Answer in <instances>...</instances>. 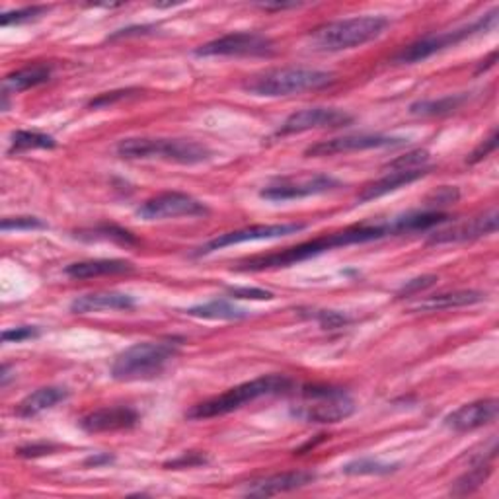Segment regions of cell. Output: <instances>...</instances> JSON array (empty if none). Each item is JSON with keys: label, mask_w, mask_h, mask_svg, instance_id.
Returning <instances> with one entry per match:
<instances>
[{"label": "cell", "mask_w": 499, "mask_h": 499, "mask_svg": "<svg viewBox=\"0 0 499 499\" xmlns=\"http://www.w3.org/2000/svg\"><path fill=\"white\" fill-rule=\"evenodd\" d=\"M299 396L291 416L306 424H340L355 411V400L343 388L304 387Z\"/></svg>", "instance_id": "7"}, {"label": "cell", "mask_w": 499, "mask_h": 499, "mask_svg": "<svg viewBox=\"0 0 499 499\" xmlns=\"http://www.w3.org/2000/svg\"><path fill=\"white\" fill-rule=\"evenodd\" d=\"M139 90L135 88H127V90H115V92H105V94H100V96H96V98H92L88 102V108H108V105H113V104H118V102H123V100H127V98H133V96H137Z\"/></svg>", "instance_id": "33"}, {"label": "cell", "mask_w": 499, "mask_h": 499, "mask_svg": "<svg viewBox=\"0 0 499 499\" xmlns=\"http://www.w3.org/2000/svg\"><path fill=\"white\" fill-rule=\"evenodd\" d=\"M69 398V390L63 387H43L27 395L16 408V414L20 418H35L42 411L51 410Z\"/></svg>", "instance_id": "21"}, {"label": "cell", "mask_w": 499, "mask_h": 499, "mask_svg": "<svg viewBox=\"0 0 499 499\" xmlns=\"http://www.w3.org/2000/svg\"><path fill=\"white\" fill-rule=\"evenodd\" d=\"M497 230V209L492 207L486 213L478 215L474 219H464L460 223L450 225L445 230H437L429 236V244H457L468 242L492 234Z\"/></svg>", "instance_id": "15"}, {"label": "cell", "mask_w": 499, "mask_h": 499, "mask_svg": "<svg viewBox=\"0 0 499 499\" xmlns=\"http://www.w3.org/2000/svg\"><path fill=\"white\" fill-rule=\"evenodd\" d=\"M314 319L319 320L322 324V328H340V326L343 324H348L349 320L345 319L343 314H338V312H332V311H320V312H316L314 314Z\"/></svg>", "instance_id": "40"}, {"label": "cell", "mask_w": 499, "mask_h": 499, "mask_svg": "<svg viewBox=\"0 0 499 499\" xmlns=\"http://www.w3.org/2000/svg\"><path fill=\"white\" fill-rule=\"evenodd\" d=\"M40 335V330L34 328V326H20V328L4 330L3 332V342L4 343H20L26 340H32Z\"/></svg>", "instance_id": "38"}, {"label": "cell", "mask_w": 499, "mask_h": 499, "mask_svg": "<svg viewBox=\"0 0 499 499\" xmlns=\"http://www.w3.org/2000/svg\"><path fill=\"white\" fill-rule=\"evenodd\" d=\"M0 226H3L4 233H8V230H37L45 228L47 225L37 217H8Z\"/></svg>", "instance_id": "35"}, {"label": "cell", "mask_w": 499, "mask_h": 499, "mask_svg": "<svg viewBox=\"0 0 499 499\" xmlns=\"http://www.w3.org/2000/svg\"><path fill=\"white\" fill-rule=\"evenodd\" d=\"M51 74H53V66L51 65H30V66H24V69L6 76V79H4V90L8 94H11V92L18 94V92L35 88V86L50 82Z\"/></svg>", "instance_id": "24"}, {"label": "cell", "mask_w": 499, "mask_h": 499, "mask_svg": "<svg viewBox=\"0 0 499 499\" xmlns=\"http://www.w3.org/2000/svg\"><path fill=\"white\" fill-rule=\"evenodd\" d=\"M188 314L194 319L205 320H244L248 319V312L240 306L228 303L226 299H213L205 304H197L188 309Z\"/></svg>", "instance_id": "25"}, {"label": "cell", "mask_w": 499, "mask_h": 499, "mask_svg": "<svg viewBox=\"0 0 499 499\" xmlns=\"http://www.w3.org/2000/svg\"><path fill=\"white\" fill-rule=\"evenodd\" d=\"M437 283V277L435 275H421L416 277V280L408 281L402 289L398 291V296H411V295H418L421 291L429 289V287H434Z\"/></svg>", "instance_id": "37"}, {"label": "cell", "mask_w": 499, "mask_h": 499, "mask_svg": "<svg viewBox=\"0 0 499 499\" xmlns=\"http://www.w3.org/2000/svg\"><path fill=\"white\" fill-rule=\"evenodd\" d=\"M113 463V457L108 455V453H98V455H92L90 458H86L84 460V464L86 466H94V468H98L102 464H110Z\"/></svg>", "instance_id": "44"}, {"label": "cell", "mask_w": 499, "mask_h": 499, "mask_svg": "<svg viewBox=\"0 0 499 499\" xmlns=\"http://www.w3.org/2000/svg\"><path fill=\"white\" fill-rule=\"evenodd\" d=\"M230 299L238 301H272L273 293L265 289H256V287H230L226 291Z\"/></svg>", "instance_id": "34"}, {"label": "cell", "mask_w": 499, "mask_h": 499, "mask_svg": "<svg viewBox=\"0 0 499 499\" xmlns=\"http://www.w3.org/2000/svg\"><path fill=\"white\" fill-rule=\"evenodd\" d=\"M343 474H349V476H385V474H392L398 470V464H387V463H380V460H374L371 457H365V458H357L353 460V463L345 464L343 468Z\"/></svg>", "instance_id": "30"}, {"label": "cell", "mask_w": 499, "mask_h": 499, "mask_svg": "<svg viewBox=\"0 0 499 499\" xmlns=\"http://www.w3.org/2000/svg\"><path fill=\"white\" fill-rule=\"evenodd\" d=\"M118 155L129 160H166L174 165H201L207 162L213 152L203 142L189 139H152L129 137L119 141Z\"/></svg>", "instance_id": "5"}, {"label": "cell", "mask_w": 499, "mask_h": 499, "mask_svg": "<svg viewBox=\"0 0 499 499\" xmlns=\"http://www.w3.org/2000/svg\"><path fill=\"white\" fill-rule=\"evenodd\" d=\"M135 265L125 260H88V262H76L66 265L65 273L71 280H94V277L104 275H121L131 273Z\"/></svg>", "instance_id": "22"}, {"label": "cell", "mask_w": 499, "mask_h": 499, "mask_svg": "<svg viewBox=\"0 0 499 499\" xmlns=\"http://www.w3.org/2000/svg\"><path fill=\"white\" fill-rule=\"evenodd\" d=\"M47 12H50V6H43V4L26 6V8H20V11L4 12V14H3V18H0V24H3V26L6 27V26H12V24L32 22V20H37V18L45 16Z\"/></svg>", "instance_id": "31"}, {"label": "cell", "mask_w": 499, "mask_h": 499, "mask_svg": "<svg viewBox=\"0 0 499 499\" xmlns=\"http://www.w3.org/2000/svg\"><path fill=\"white\" fill-rule=\"evenodd\" d=\"M429 172V168H416V170H390L387 172V176H382L380 180L372 181V184L365 186L361 194L357 196V201L365 203V201H372L379 199L382 196L390 194V191H396L400 188H404L411 181H416L419 178H424Z\"/></svg>", "instance_id": "20"}, {"label": "cell", "mask_w": 499, "mask_h": 499, "mask_svg": "<svg viewBox=\"0 0 499 499\" xmlns=\"http://www.w3.org/2000/svg\"><path fill=\"white\" fill-rule=\"evenodd\" d=\"M466 100H468L466 94L445 96V98L439 100H419L410 105V113L418 115V118H435V115H445L458 110Z\"/></svg>", "instance_id": "26"}, {"label": "cell", "mask_w": 499, "mask_h": 499, "mask_svg": "<svg viewBox=\"0 0 499 499\" xmlns=\"http://www.w3.org/2000/svg\"><path fill=\"white\" fill-rule=\"evenodd\" d=\"M209 213V209L201 203L199 199L191 197L180 191H166L145 201L139 209L137 215L142 220H162V219H176V217H203Z\"/></svg>", "instance_id": "11"}, {"label": "cell", "mask_w": 499, "mask_h": 499, "mask_svg": "<svg viewBox=\"0 0 499 499\" xmlns=\"http://www.w3.org/2000/svg\"><path fill=\"white\" fill-rule=\"evenodd\" d=\"M332 82V73L311 69V66H285V69H273L252 76L242 84V90L254 96H265V98H280V96L319 90Z\"/></svg>", "instance_id": "6"}, {"label": "cell", "mask_w": 499, "mask_h": 499, "mask_svg": "<svg viewBox=\"0 0 499 499\" xmlns=\"http://www.w3.org/2000/svg\"><path fill=\"white\" fill-rule=\"evenodd\" d=\"M497 147V129L492 131V135H489L484 142H480V147L470 155L468 158V165H476V162H480L482 158H486L489 152H494Z\"/></svg>", "instance_id": "39"}, {"label": "cell", "mask_w": 499, "mask_h": 499, "mask_svg": "<svg viewBox=\"0 0 499 499\" xmlns=\"http://www.w3.org/2000/svg\"><path fill=\"white\" fill-rule=\"evenodd\" d=\"M275 51L272 37L257 32H236L199 45L197 57H270Z\"/></svg>", "instance_id": "9"}, {"label": "cell", "mask_w": 499, "mask_h": 499, "mask_svg": "<svg viewBox=\"0 0 499 499\" xmlns=\"http://www.w3.org/2000/svg\"><path fill=\"white\" fill-rule=\"evenodd\" d=\"M314 480L316 474L311 472V470H291V472L265 476L260 480H254V482H248L242 494L252 497H272L306 487L309 484H312Z\"/></svg>", "instance_id": "17"}, {"label": "cell", "mask_w": 499, "mask_h": 499, "mask_svg": "<svg viewBox=\"0 0 499 499\" xmlns=\"http://www.w3.org/2000/svg\"><path fill=\"white\" fill-rule=\"evenodd\" d=\"M57 447L51 443H34V445H26L22 449L16 450L18 457L24 458H35V457H43V455H51Z\"/></svg>", "instance_id": "41"}, {"label": "cell", "mask_w": 499, "mask_h": 499, "mask_svg": "<svg viewBox=\"0 0 499 499\" xmlns=\"http://www.w3.org/2000/svg\"><path fill=\"white\" fill-rule=\"evenodd\" d=\"M207 463V458L205 455H201V453H186V455H181L178 457L176 460H172V463L166 464V468H191V466H199V464H205Z\"/></svg>", "instance_id": "42"}, {"label": "cell", "mask_w": 499, "mask_h": 499, "mask_svg": "<svg viewBox=\"0 0 499 499\" xmlns=\"http://www.w3.org/2000/svg\"><path fill=\"white\" fill-rule=\"evenodd\" d=\"M293 387H295L293 379L285 377V374H267V377L242 382V385L230 388L215 398L199 402V404H196L188 411V418L209 419V418L226 416L230 411L242 408L244 404H248V402H254L257 398H265V396L285 395V392H289Z\"/></svg>", "instance_id": "4"}, {"label": "cell", "mask_w": 499, "mask_h": 499, "mask_svg": "<svg viewBox=\"0 0 499 499\" xmlns=\"http://www.w3.org/2000/svg\"><path fill=\"white\" fill-rule=\"evenodd\" d=\"M460 197V191L457 188H439L437 191H434L426 201V205L431 209V207H443V205H449V203H455V201Z\"/></svg>", "instance_id": "36"}, {"label": "cell", "mask_w": 499, "mask_h": 499, "mask_svg": "<svg viewBox=\"0 0 499 499\" xmlns=\"http://www.w3.org/2000/svg\"><path fill=\"white\" fill-rule=\"evenodd\" d=\"M353 123V115L338 108H306L291 113L277 135H295L311 129H340Z\"/></svg>", "instance_id": "14"}, {"label": "cell", "mask_w": 499, "mask_h": 499, "mask_svg": "<svg viewBox=\"0 0 499 499\" xmlns=\"http://www.w3.org/2000/svg\"><path fill=\"white\" fill-rule=\"evenodd\" d=\"M306 225L303 223H283V225H256V226H246L240 230H233V233L219 234L217 238L209 240L203 246L196 250V256H207L217 250H223L226 246L242 244V242H254V240H272V238H283L291 236L304 230Z\"/></svg>", "instance_id": "12"}, {"label": "cell", "mask_w": 499, "mask_h": 499, "mask_svg": "<svg viewBox=\"0 0 499 499\" xmlns=\"http://www.w3.org/2000/svg\"><path fill=\"white\" fill-rule=\"evenodd\" d=\"M492 463H472V468H468V472H464L458 480H455L453 487H450V495H468L474 494L478 487H482L486 484V480L492 474Z\"/></svg>", "instance_id": "27"}, {"label": "cell", "mask_w": 499, "mask_h": 499, "mask_svg": "<svg viewBox=\"0 0 499 499\" xmlns=\"http://www.w3.org/2000/svg\"><path fill=\"white\" fill-rule=\"evenodd\" d=\"M74 236L81 240H111V242H119V244H137V238L133 236L129 230L119 228L115 225H98L94 228L79 230Z\"/></svg>", "instance_id": "29"}, {"label": "cell", "mask_w": 499, "mask_h": 499, "mask_svg": "<svg viewBox=\"0 0 499 499\" xmlns=\"http://www.w3.org/2000/svg\"><path fill=\"white\" fill-rule=\"evenodd\" d=\"M390 20L387 16H355L335 20L316 27L309 34V47L312 51L335 53L355 50L387 32Z\"/></svg>", "instance_id": "3"}, {"label": "cell", "mask_w": 499, "mask_h": 499, "mask_svg": "<svg viewBox=\"0 0 499 499\" xmlns=\"http://www.w3.org/2000/svg\"><path fill=\"white\" fill-rule=\"evenodd\" d=\"M301 4H296V3H275V4H270V3H265V4H260V8H264V11H287V8H299Z\"/></svg>", "instance_id": "45"}, {"label": "cell", "mask_w": 499, "mask_h": 499, "mask_svg": "<svg viewBox=\"0 0 499 499\" xmlns=\"http://www.w3.org/2000/svg\"><path fill=\"white\" fill-rule=\"evenodd\" d=\"M427 162H429L427 150H414L396 160H392L387 168L388 170H416V168H426Z\"/></svg>", "instance_id": "32"}, {"label": "cell", "mask_w": 499, "mask_h": 499, "mask_svg": "<svg viewBox=\"0 0 499 499\" xmlns=\"http://www.w3.org/2000/svg\"><path fill=\"white\" fill-rule=\"evenodd\" d=\"M395 234H398L396 219H390L387 220V223H377V225H357V226L340 230V233H332L322 238H314L311 240V242H303L299 246L287 248L283 250V252L250 257V260L238 262L233 270L234 272L275 270V267H287V265L299 264L304 260H311V257H316L324 252H330V250L334 248L363 244V242H371V240H380V238L395 236Z\"/></svg>", "instance_id": "1"}, {"label": "cell", "mask_w": 499, "mask_h": 499, "mask_svg": "<svg viewBox=\"0 0 499 499\" xmlns=\"http://www.w3.org/2000/svg\"><path fill=\"white\" fill-rule=\"evenodd\" d=\"M57 141L47 135V133L40 131H16L12 135V142L8 152H26V150H35V149H55Z\"/></svg>", "instance_id": "28"}, {"label": "cell", "mask_w": 499, "mask_h": 499, "mask_svg": "<svg viewBox=\"0 0 499 499\" xmlns=\"http://www.w3.org/2000/svg\"><path fill=\"white\" fill-rule=\"evenodd\" d=\"M497 59V53L494 51L492 55H489V59L486 61V65H480L478 66V73H482V71H486V69H489V66H494V61Z\"/></svg>", "instance_id": "46"}, {"label": "cell", "mask_w": 499, "mask_h": 499, "mask_svg": "<svg viewBox=\"0 0 499 499\" xmlns=\"http://www.w3.org/2000/svg\"><path fill=\"white\" fill-rule=\"evenodd\" d=\"M497 14H499V11H497V8H494L492 12H487L482 18H478V20L470 24V26L458 27V30L431 34V35L421 37V40H418V42H414L411 45L404 47V50H402L395 57V63L411 65V63L426 61V59H429L431 55L443 51V50H447V47H455L460 42L468 40V37L478 35V34H482V32L486 34L487 30H492V27L497 24Z\"/></svg>", "instance_id": "8"}, {"label": "cell", "mask_w": 499, "mask_h": 499, "mask_svg": "<svg viewBox=\"0 0 499 499\" xmlns=\"http://www.w3.org/2000/svg\"><path fill=\"white\" fill-rule=\"evenodd\" d=\"M139 424L137 410L129 406H108L94 410L81 418L79 426L86 434H110V431L131 429Z\"/></svg>", "instance_id": "16"}, {"label": "cell", "mask_w": 499, "mask_h": 499, "mask_svg": "<svg viewBox=\"0 0 499 499\" xmlns=\"http://www.w3.org/2000/svg\"><path fill=\"white\" fill-rule=\"evenodd\" d=\"M342 188V181L326 174H311L299 178H283L260 191V197L267 201H293L311 196H322Z\"/></svg>", "instance_id": "10"}, {"label": "cell", "mask_w": 499, "mask_h": 499, "mask_svg": "<svg viewBox=\"0 0 499 499\" xmlns=\"http://www.w3.org/2000/svg\"><path fill=\"white\" fill-rule=\"evenodd\" d=\"M406 139L388 137V135H345L335 139L319 141L316 145H311L304 150L306 157H335L345 155V152H357V150H371V149H395L406 145Z\"/></svg>", "instance_id": "13"}, {"label": "cell", "mask_w": 499, "mask_h": 499, "mask_svg": "<svg viewBox=\"0 0 499 499\" xmlns=\"http://www.w3.org/2000/svg\"><path fill=\"white\" fill-rule=\"evenodd\" d=\"M486 299L484 293L480 291H450L427 296L426 301H421L414 306V311L421 312H435V311H449V309H460V306L478 304Z\"/></svg>", "instance_id": "23"}, {"label": "cell", "mask_w": 499, "mask_h": 499, "mask_svg": "<svg viewBox=\"0 0 499 499\" xmlns=\"http://www.w3.org/2000/svg\"><path fill=\"white\" fill-rule=\"evenodd\" d=\"M180 348L181 342L176 338L131 345L111 363V377L121 382L150 380L160 377L168 365L178 357Z\"/></svg>", "instance_id": "2"}, {"label": "cell", "mask_w": 499, "mask_h": 499, "mask_svg": "<svg viewBox=\"0 0 499 499\" xmlns=\"http://www.w3.org/2000/svg\"><path fill=\"white\" fill-rule=\"evenodd\" d=\"M499 411V402L495 398H484L470 402V404L460 406L455 410L453 414H449L445 418V426L458 434H464V431H474L484 426L494 424L497 419Z\"/></svg>", "instance_id": "18"}, {"label": "cell", "mask_w": 499, "mask_h": 499, "mask_svg": "<svg viewBox=\"0 0 499 499\" xmlns=\"http://www.w3.org/2000/svg\"><path fill=\"white\" fill-rule=\"evenodd\" d=\"M152 30H157L155 26H137V27H127V30L115 32L110 40H118V37H129V35H145L150 34Z\"/></svg>", "instance_id": "43"}, {"label": "cell", "mask_w": 499, "mask_h": 499, "mask_svg": "<svg viewBox=\"0 0 499 499\" xmlns=\"http://www.w3.org/2000/svg\"><path fill=\"white\" fill-rule=\"evenodd\" d=\"M135 309V299L125 293H90L76 296L71 303V312L74 314H88L100 311H131Z\"/></svg>", "instance_id": "19"}]
</instances>
